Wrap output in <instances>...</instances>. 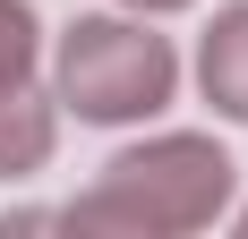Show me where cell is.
<instances>
[{
	"mask_svg": "<svg viewBox=\"0 0 248 239\" xmlns=\"http://www.w3.org/2000/svg\"><path fill=\"white\" fill-rule=\"evenodd\" d=\"M223 205H231V154L214 137H146L111 154L77 205H60V231L171 239V231H205Z\"/></svg>",
	"mask_w": 248,
	"mask_h": 239,
	"instance_id": "6da1fadb",
	"label": "cell"
},
{
	"mask_svg": "<svg viewBox=\"0 0 248 239\" xmlns=\"http://www.w3.org/2000/svg\"><path fill=\"white\" fill-rule=\"evenodd\" d=\"M60 103L94 128H120V120H154L180 86V60L163 34H146L137 17H77L60 34Z\"/></svg>",
	"mask_w": 248,
	"mask_h": 239,
	"instance_id": "7a4b0ae2",
	"label": "cell"
},
{
	"mask_svg": "<svg viewBox=\"0 0 248 239\" xmlns=\"http://www.w3.org/2000/svg\"><path fill=\"white\" fill-rule=\"evenodd\" d=\"M197 86H205V103H214L223 120H248V0L205 26V43H197Z\"/></svg>",
	"mask_w": 248,
	"mask_h": 239,
	"instance_id": "3957f363",
	"label": "cell"
},
{
	"mask_svg": "<svg viewBox=\"0 0 248 239\" xmlns=\"http://www.w3.org/2000/svg\"><path fill=\"white\" fill-rule=\"evenodd\" d=\"M51 137H60V120H51V94L26 77V86H0V179H26V171L51 163Z\"/></svg>",
	"mask_w": 248,
	"mask_h": 239,
	"instance_id": "277c9868",
	"label": "cell"
},
{
	"mask_svg": "<svg viewBox=\"0 0 248 239\" xmlns=\"http://www.w3.org/2000/svg\"><path fill=\"white\" fill-rule=\"evenodd\" d=\"M43 60V34H34V9L26 0H0V86H26Z\"/></svg>",
	"mask_w": 248,
	"mask_h": 239,
	"instance_id": "5b68a950",
	"label": "cell"
},
{
	"mask_svg": "<svg viewBox=\"0 0 248 239\" xmlns=\"http://www.w3.org/2000/svg\"><path fill=\"white\" fill-rule=\"evenodd\" d=\"M128 9H154V17H163V9H188V0H128Z\"/></svg>",
	"mask_w": 248,
	"mask_h": 239,
	"instance_id": "8992f818",
	"label": "cell"
},
{
	"mask_svg": "<svg viewBox=\"0 0 248 239\" xmlns=\"http://www.w3.org/2000/svg\"><path fill=\"white\" fill-rule=\"evenodd\" d=\"M240 231H248V214H240Z\"/></svg>",
	"mask_w": 248,
	"mask_h": 239,
	"instance_id": "52a82bcc",
	"label": "cell"
}]
</instances>
